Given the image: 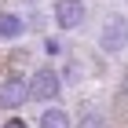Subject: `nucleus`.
Segmentation results:
<instances>
[{
  "mask_svg": "<svg viewBox=\"0 0 128 128\" xmlns=\"http://www.w3.org/2000/svg\"><path fill=\"white\" fill-rule=\"evenodd\" d=\"M0 128H30V124H22V121H18V117H11V121H8V124H0Z\"/></svg>",
  "mask_w": 128,
  "mask_h": 128,
  "instance_id": "6e6552de",
  "label": "nucleus"
},
{
  "mask_svg": "<svg viewBox=\"0 0 128 128\" xmlns=\"http://www.w3.org/2000/svg\"><path fill=\"white\" fill-rule=\"evenodd\" d=\"M40 128H70V114L62 106H48L44 114H40V121H37Z\"/></svg>",
  "mask_w": 128,
  "mask_h": 128,
  "instance_id": "423d86ee",
  "label": "nucleus"
},
{
  "mask_svg": "<svg viewBox=\"0 0 128 128\" xmlns=\"http://www.w3.org/2000/svg\"><path fill=\"white\" fill-rule=\"evenodd\" d=\"M26 99H30V84H26L22 73L0 77V106H4V110H18Z\"/></svg>",
  "mask_w": 128,
  "mask_h": 128,
  "instance_id": "7ed1b4c3",
  "label": "nucleus"
},
{
  "mask_svg": "<svg viewBox=\"0 0 128 128\" xmlns=\"http://www.w3.org/2000/svg\"><path fill=\"white\" fill-rule=\"evenodd\" d=\"M84 0H59L55 4V22L59 30H80L84 26Z\"/></svg>",
  "mask_w": 128,
  "mask_h": 128,
  "instance_id": "20e7f679",
  "label": "nucleus"
},
{
  "mask_svg": "<svg viewBox=\"0 0 128 128\" xmlns=\"http://www.w3.org/2000/svg\"><path fill=\"white\" fill-rule=\"evenodd\" d=\"M22 33H26V22L18 15H11V11H4L0 15V40H18Z\"/></svg>",
  "mask_w": 128,
  "mask_h": 128,
  "instance_id": "39448f33",
  "label": "nucleus"
},
{
  "mask_svg": "<svg viewBox=\"0 0 128 128\" xmlns=\"http://www.w3.org/2000/svg\"><path fill=\"white\" fill-rule=\"evenodd\" d=\"M26 84H30V99H40V102H51V99L62 92V77L51 66H40Z\"/></svg>",
  "mask_w": 128,
  "mask_h": 128,
  "instance_id": "f03ea898",
  "label": "nucleus"
},
{
  "mask_svg": "<svg viewBox=\"0 0 128 128\" xmlns=\"http://www.w3.org/2000/svg\"><path fill=\"white\" fill-rule=\"evenodd\" d=\"M77 128H106V121H102V114H95V110H92V114H84V117H80Z\"/></svg>",
  "mask_w": 128,
  "mask_h": 128,
  "instance_id": "0eeeda50",
  "label": "nucleus"
},
{
  "mask_svg": "<svg viewBox=\"0 0 128 128\" xmlns=\"http://www.w3.org/2000/svg\"><path fill=\"white\" fill-rule=\"evenodd\" d=\"M99 48L110 51V55H117V51L128 48V18L124 15H110L102 33H99Z\"/></svg>",
  "mask_w": 128,
  "mask_h": 128,
  "instance_id": "f257e3e1",
  "label": "nucleus"
}]
</instances>
